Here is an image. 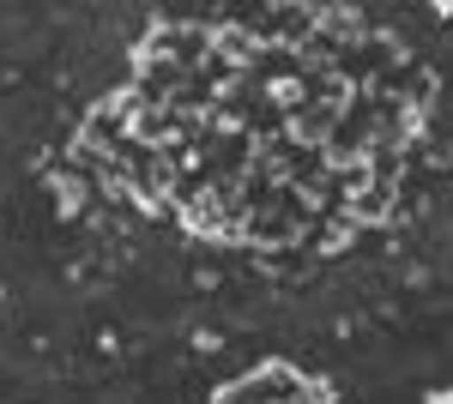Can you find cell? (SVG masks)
<instances>
[{
    "label": "cell",
    "instance_id": "obj_4",
    "mask_svg": "<svg viewBox=\"0 0 453 404\" xmlns=\"http://www.w3.org/2000/svg\"><path fill=\"white\" fill-rule=\"evenodd\" d=\"M273 194H279V175H273V164H260V151H254V169H248L242 181H236V205H242V224H248V217H260V211L273 205Z\"/></svg>",
    "mask_w": 453,
    "mask_h": 404
},
{
    "label": "cell",
    "instance_id": "obj_1",
    "mask_svg": "<svg viewBox=\"0 0 453 404\" xmlns=\"http://www.w3.org/2000/svg\"><path fill=\"white\" fill-rule=\"evenodd\" d=\"M303 393H314V386L290 362H260L248 380H230L218 393V404H290V399H303Z\"/></svg>",
    "mask_w": 453,
    "mask_h": 404
},
{
    "label": "cell",
    "instance_id": "obj_3",
    "mask_svg": "<svg viewBox=\"0 0 453 404\" xmlns=\"http://www.w3.org/2000/svg\"><path fill=\"white\" fill-rule=\"evenodd\" d=\"M296 72H303V55H296V49H284V42H260L242 79H254L260 91H284Z\"/></svg>",
    "mask_w": 453,
    "mask_h": 404
},
{
    "label": "cell",
    "instance_id": "obj_2",
    "mask_svg": "<svg viewBox=\"0 0 453 404\" xmlns=\"http://www.w3.org/2000/svg\"><path fill=\"white\" fill-rule=\"evenodd\" d=\"M145 55H157V61H175L181 72H200L211 55V31L206 25H157L151 42H145Z\"/></svg>",
    "mask_w": 453,
    "mask_h": 404
}]
</instances>
